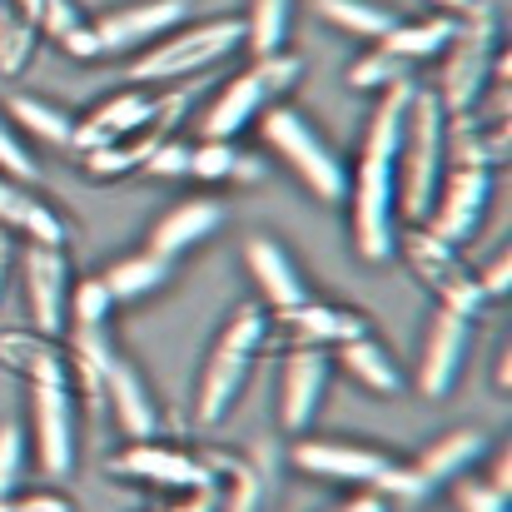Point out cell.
I'll list each match as a JSON object with an SVG mask.
<instances>
[{"label":"cell","mask_w":512,"mask_h":512,"mask_svg":"<svg viewBox=\"0 0 512 512\" xmlns=\"http://www.w3.org/2000/svg\"><path fill=\"white\" fill-rule=\"evenodd\" d=\"M413 100V80L373 95V115L363 130V150L358 165L348 170V234H353V254L363 264H383L393 259V239H398V145H403V115Z\"/></svg>","instance_id":"1"},{"label":"cell","mask_w":512,"mask_h":512,"mask_svg":"<svg viewBox=\"0 0 512 512\" xmlns=\"http://www.w3.org/2000/svg\"><path fill=\"white\" fill-rule=\"evenodd\" d=\"M214 498H219V512H264V473L244 458H234L219 483H214Z\"/></svg>","instance_id":"34"},{"label":"cell","mask_w":512,"mask_h":512,"mask_svg":"<svg viewBox=\"0 0 512 512\" xmlns=\"http://www.w3.org/2000/svg\"><path fill=\"white\" fill-rule=\"evenodd\" d=\"M488 433L483 428H448V433H438L428 448H423V458L413 463L418 473H423V483L428 488H443V483H458V478H468V468L473 463H483L488 458Z\"/></svg>","instance_id":"25"},{"label":"cell","mask_w":512,"mask_h":512,"mask_svg":"<svg viewBox=\"0 0 512 512\" xmlns=\"http://www.w3.org/2000/svg\"><path fill=\"white\" fill-rule=\"evenodd\" d=\"M264 179V160H254V155H234V174H229V184H259Z\"/></svg>","instance_id":"47"},{"label":"cell","mask_w":512,"mask_h":512,"mask_svg":"<svg viewBox=\"0 0 512 512\" xmlns=\"http://www.w3.org/2000/svg\"><path fill=\"white\" fill-rule=\"evenodd\" d=\"M393 254H398L403 269L433 294L438 309L463 314V319H478V314L488 309V299H483V289H478V274L463 264V254H458L453 244H443L438 234H428L423 224H398Z\"/></svg>","instance_id":"8"},{"label":"cell","mask_w":512,"mask_h":512,"mask_svg":"<svg viewBox=\"0 0 512 512\" xmlns=\"http://www.w3.org/2000/svg\"><path fill=\"white\" fill-rule=\"evenodd\" d=\"M269 329H274V314L264 304H254V299L239 304L219 324V334H214L209 353H204L199 383H194V423L204 433H214V428H224L234 418V408H239V398H244L259 358H264Z\"/></svg>","instance_id":"2"},{"label":"cell","mask_w":512,"mask_h":512,"mask_svg":"<svg viewBox=\"0 0 512 512\" xmlns=\"http://www.w3.org/2000/svg\"><path fill=\"white\" fill-rule=\"evenodd\" d=\"M115 299L105 289V279H75L70 284V309H65V329H110Z\"/></svg>","instance_id":"35"},{"label":"cell","mask_w":512,"mask_h":512,"mask_svg":"<svg viewBox=\"0 0 512 512\" xmlns=\"http://www.w3.org/2000/svg\"><path fill=\"white\" fill-rule=\"evenodd\" d=\"M0 512H75V498H65L60 488H40V493H10V498H0Z\"/></svg>","instance_id":"43"},{"label":"cell","mask_w":512,"mask_h":512,"mask_svg":"<svg viewBox=\"0 0 512 512\" xmlns=\"http://www.w3.org/2000/svg\"><path fill=\"white\" fill-rule=\"evenodd\" d=\"M105 413L115 418L120 438H155L160 433V403L150 398L145 373L115 353L110 373H105Z\"/></svg>","instance_id":"21"},{"label":"cell","mask_w":512,"mask_h":512,"mask_svg":"<svg viewBox=\"0 0 512 512\" xmlns=\"http://www.w3.org/2000/svg\"><path fill=\"white\" fill-rule=\"evenodd\" d=\"M244 269H249V279L259 289V304L269 314H284V309H294V304L309 299V279H304L299 259L274 234H254L244 244Z\"/></svg>","instance_id":"18"},{"label":"cell","mask_w":512,"mask_h":512,"mask_svg":"<svg viewBox=\"0 0 512 512\" xmlns=\"http://www.w3.org/2000/svg\"><path fill=\"white\" fill-rule=\"evenodd\" d=\"M100 279H105V289H110L115 304H145L150 294H160L174 279V259H160L155 249H140V254L115 259Z\"/></svg>","instance_id":"28"},{"label":"cell","mask_w":512,"mask_h":512,"mask_svg":"<svg viewBox=\"0 0 512 512\" xmlns=\"http://www.w3.org/2000/svg\"><path fill=\"white\" fill-rule=\"evenodd\" d=\"M25 468H30V438H25V428L15 418H5L0 423V498L20 493Z\"/></svg>","instance_id":"37"},{"label":"cell","mask_w":512,"mask_h":512,"mask_svg":"<svg viewBox=\"0 0 512 512\" xmlns=\"http://www.w3.org/2000/svg\"><path fill=\"white\" fill-rule=\"evenodd\" d=\"M314 10H319V20H329L334 30L343 35H353V40H383L393 25H398V15L388 10V5H378V0H314Z\"/></svg>","instance_id":"30"},{"label":"cell","mask_w":512,"mask_h":512,"mask_svg":"<svg viewBox=\"0 0 512 512\" xmlns=\"http://www.w3.org/2000/svg\"><path fill=\"white\" fill-rule=\"evenodd\" d=\"M60 50H65L70 60H85V65H90V60H105V50H100V35H95V25H90V20H85V25H75V30L60 40Z\"/></svg>","instance_id":"44"},{"label":"cell","mask_w":512,"mask_h":512,"mask_svg":"<svg viewBox=\"0 0 512 512\" xmlns=\"http://www.w3.org/2000/svg\"><path fill=\"white\" fill-rule=\"evenodd\" d=\"M299 75H304V60L294 50L259 55L249 70H239L234 80H224V90L204 105L199 140H234V135H244L274 105V95H284V90L299 85Z\"/></svg>","instance_id":"7"},{"label":"cell","mask_w":512,"mask_h":512,"mask_svg":"<svg viewBox=\"0 0 512 512\" xmlns=\"http://www.w3.org/2000/svg\"><path fill=\"white\" fill-rule=\"evenodd\" d=\"M184 20H189V0H125V5L100 10L90 25H95L105 55H135Z\"/></svg>","instance_id":"15"},{"label":"cell","mask_w":512,"mask_h":512,"mask_svg":"<svg viewBox=\"0 0 512 512\" xmlns=\"http://www.w3.org/2000/svg\"><path fill=\"white\" fill-rule=\"evenodd\" d=\"M498 35H503V20H498V5L493 0H478L468 15H458L453 40L443 50V75H438V90H433V100L443 105V115L478 110V100L493 85V60L503 50Z\"/></svg>","instance_id":"6"},{"label":"cell","mask_w":512,"mask_h":512,"mask_svg":"<svg viewBox=\"0 0 512 512\" xmlns=\"http://www.w3.org/2000/svg\"><path fill=\"white\" fill-rule=\"evenodd\" d=\"M140 170L150 174V179H189V145L174 140V135H165V140L145 155Z\"/></svg>","instance_id":"41"},{"label":"cell","mask_w":512,"mask_h":512,"mask_svg":"<svg viewBox=\"0 0 512 512\" xmlns=\"http://www.w3.org/2000/svg\"><path fill=\"white\" fill-rule=\"evenodd\" d=\"M493 174L498 170H483V165H448L443 170V184L423 214V229L438 234L443 244L463 249L478 224L488 219V204H493Z\"/></svg>","instance_id":"11"},{"label":"cell","mask_w":512,"mask_h":512,"mask_svg":"<svg viewBox=\"0 0 512 512\" xmlns=\"http://www.w3.org/2000/svg\"><path fill=\"white\" fill-rule=\"evenodd\" d=\"M498 393H512V353H498Z\"/></svg>","instance_id":"50"},{"label":"cell","mask_w":512,"mask_h":512,"mask_svg":"<svg viewBox=\"0 0 512 512\" xmlns=\"http://www.w3.org/2000/svg\"><path fill=\"white\" fill-rule=\"evenodd\" d=\"M35 45H40L35 20L25 10H15L10 0H0V80L25 75V65L35 60Z\"/></svg>","instance_id":"32"},{"label":"cell","mask_w":512,"mask_h":512,"mask_svg":"<svg viewBox=\"0 0 512 512\" xmlns=\"http://www.w3.org/2000/svg\"><path fill=\"white\" fill-rule=\"evenodd\" d=\"M5 120H10L15 130L35 135L40 145H55V150L70 155L75 115H70L65 105H55V100H45V95H10V100H5Z\"/></svg>","instance_id":"29"},{"label":"cell","mask_w":512,"mask_h":512,"mask_svg":"<svg viewBox=\"0 0 512 512\" xmlns=\"http://www.w3.org/2000/svg\"><path fill=\"white\" fill-rule=\"evenodd\" d=\"M234 50H244V25L239 15H209V20H184L170 35H160L155 45L130 55V75L145 90H174L189 85L194 75L224 65Z\"/></svg>","instance_id":"3"},{"label":"cell","mask_w":512,"mask_h":512,"mask_svg":"<svg viewBox=\"0 0 512 512\" xmlns=\"http://www.w3.org/2000/svg\"><path fill=\"white\" fill-rule=\"evenodd\" d=\"M403 80H413V65H403L398 55H388L378 40L348 65V85H353L358 95H383V90H393V85H403Z\"/></svg>","instance_id":"33"},{"label":"cell","mask_w":512,"mask_h":512,"mask_svg":"<svg viewBox=\"0 0 512 512\" xmlns=\"http://www.w3.org/2000/svg\"><path fill=\"white\" fill-rule=\"evenodd\" d=\"M428 10H443V15H468L478 0H423Z\"/></svg>","instance_id":"49"},{"label":"cell","mask_w":512,"mask_h":512,"mask_svg":"<svg viewBox=\"0 0 512 512\" xmlns=\"http://www.w3.org/2000/svg\"><path fill=\"white\" fill-rule=\"evenodd\" d=\"M448 165H483L503 170L508 165V120L503 115H448Z\"/></svg>","instance_id":"23"},{"label":"cell","mask_w":512,"mask_h":512,"mask_svg":"<svg viewBox=\"0 0 512 512\" xmlns=\"http://www.w3.org/2000/svg\"><path fill=\"white\" fill-rule=\"evenodd\" d=\"M334 363H339L363 393H373V398H398V393L408 388V373L398 368V358L373 339V334L339 343V348H334Z\"/></svg>","instance_id":"26"},{"label":"cell","mask_w":512,"mask_h":512,"mask_svg":"<svg viewBox=\"0 0 512 512\" xmlns=\"http://www.w3.org/2000/svg\"><path fill=\"white\" fill-rule=\"evenodd\" d=\"M468 353H473V319L463 314H448L438 309V319L428 324V339L418 353V373H413V388L423 398H448L468 368Z\"/></svg>","instance_id":"16"},{"label":"cell","mask_w":512,"mask_h":512,"mask_svg":"<svg viewBox=\"0 0 512 512\" xmlns=\"http://www.w3.org/2000/svg\"><path fill=\"white\" fill-rule=\"evenodd\" d=\"M289 463L314 478V483H343V488H373L388 473V453L368 443H343V438H289Z\"/></svg>","instance_id":"14"},{"label":"cell","mask_w":512,"mask_h":512,"mask_svg":"<svg viewBox=\"0 0 512 512\" xmlns=\"http://www.w3.org/2000/svg\"><path fill=\"white\" fill-rule=\"evenodd\" d=\"M10 5H15V10H25L30 20H35V10H40V0H10Z\"/></svg>","instance_id":"51"},{"label":"cell","mask_w":512,"mask_h":512,"mask_svg":"<svg viewBox=\"0 0 512 512\" xmlns=\"http://www.w3.org/2000/svg\"><path fill=\"white\" fill-rule=\"evenodd\" d=\"M30 453L45 478H70L80 463V403L75 388H30Z\"/></svg>","instance_id":"10"},{"label":"cell","mask_w":512,"mask_h":512,"mask_svg":"<svg viewBox=\"0 0 512 512\" xmlns=\"http://www.w3.org/2000/svg\"><path fill=\"white\" fill-rule=\"evenodd\" d=\"M478 289H483V299H488V304H493V299H503V294L512 289V254L508 249H503L483 274H478Z\"/></svg>","instance_id":"45"},{"label":"cell","mask_w":512,"mask_h":512,"mask_svg":"<svg viewBox=\"0 0 512 512\" xmlns=\"http://www.w3.org/2000/svg\"><path fill=\"white\" fill-rule=\"evenodd\" d=\"M105 478L115 483H140V488H155V493H189V488H214V478L204 473L199 453L189 448H174L155 438H125V448H115L105 458Z\"/></svg>","instance_id":"9"},{"label":"cell","mask_w":512,"mask_h":512,"mask_svg":"<svg viewBox=\"0 0 512 512\" xmlns=\"http://www.w3.org/2000/svg\"><path fill=\"white\" fill-rule=\"evenodd\" d=\"M234 140H199V145H189V179H199V184H229V174H234Z\"/></svg>","instance_id":"38"},{"label":"cell","mask_w":512,"mask_h":512,"mask_svg":"<svg viewBox=\"0 0 512 512\" xmlns=\"http://www.w3.org/2000/svg\"><path fill=\"white\" fill-rule=\"evenodd\" d=\"M373 493H378L388 508H418V503H428V493H433V488L423 483V473H418L413 463H398V458H393V463H388V473L373 483Z\"/></svg>","instance_id":"36"},{"label":"cell","mask_w":512,"mask_h":512,"mask_svg":"<svg viewBox=\"0 0 512 512\" xmlns=\"http://www.w3.org/2000/svg\"><path fill=\"white\" fill-rule=\"evenodd\" d=\"M0 229L15 234L20 244H50V249L70 244V219L10 174H0Z\"/></svg>","instance_id":"20"},{"label":"cell","mask_w":512,"mask_h":512,"mask_svg":"<svg viewBox=\"0 0 512 512\" xmlns=\"http://www.w3.org/2000/svg\"><path fill=\"white\" fill-rule=\"evenodd\" d=\"M15 274L25 289V309H30V329L65 339V309H70V254L50 249V244H20L15 249Z\"/></svg>","instance_id":"12"},{"label":"cell","mask_w":512,"mask_h":512,"mask_svg":"<svg viewBox=\"0 0 512 512\" xmlns=\"http://www.w3.org/2000/svg\"><path fill=\"white\" fill-rule=\"evenodd\" d=\"M15 234H5L0 229V304H5V294H10V279H15Z\"/></svg>","instance_id":"46"},{"label":"cell","mask_w":512,"mask_h":512,"mask_svg":"<svg viewBox=\"0 0 512 512\" xmlns=\"http://www.w3.org/2000/svg\"><path fill=\"white\" fill-rule=\"evenodd\" d=\"M0 174H10V179H20V184H35L40 179V165H35V155L25 150V140H20V130L5 120V110H0Z\"/></svg>","instance_id":"39"},{"label":"cell","mask_w":512,"mask_h":512,"mask_svg":"<svg viewBox=\"0 0 512 512\" xmlns=\"http://www.w3.org/2000/svg\"><path fill=\"white\" fill-rule=\"evenodd\" d=\"M224 229V204L219 199H179L174 209H165L160 219H155V229H150V239H145V249H155L160 259H184V254H194L204 239H214Z\"/></svg>","instance_id":"22"},{"label":"cell","mask_w":512,"mask_h":512,"mask_svg":"<svg viewBox=\"0 0 512 512\" xmlns=\"http://www.w3.org/2000/svg\"><path fill=\"white\" fill-rule=\"evenodd\" d=\"M453 498H458V512H508V493L493 488V483L458 478V483H453Z\"/></svg>","instance_id":"42"},{"label":"cell","mask_w":512,"mask_h":512,"mask_svg":"<svg viewBox=\"0 0 512 512\" xmlns=\"http://www.w3.org/2000/svg\"><path fill=\"white\" fill-rule=\"evenodd\" d=\"M0 373L30 388H70V348L40 329H0Z\"/></svg>","instance_id":"17"},{"label":"cell","mask_w":512,"mask_h":512,"mask_svg":"<svg viewBox=\"0 0 512 512\" xmlns=\"http://www.w3.org/2000/svg\"><path fill=\"white\" fill-rule=\"evenodd\" d=\"M329 383H334V353L329 348H289L284 353L279 403H274L284 438H304L319 423L324 398H329Z\"/></svg>","instance_id":"13"},{"label":"cell","mask_w":512,"mask_h":512,"mask_svg":"<svg viewBox=\"0 0 512 512\" xmlns=\"http://www.w3.org/2000/svg\"><path fill=\"white\" fill-rule=\"evenodd\" d=\"M90 15L80 10V0H40V10H35V30H40V40H65L75 25H85Z\"/></svg>","instance_id":"40"},{"label":"cell","mask_w":512,"mask_h":512,"mask_svg":"<svg viewBox=\"0 0 512 512\" xmlns=\"http://www.w3.org/2000/svg\"><path fill=\"white\" fill-rule=\"evenodd\" d=\"M239 25H244V45L254 50V60H259V55H274V50H284V40H289L294 0H249V10L239 15Z\"/></svg>","instance_id":"31"},{"label":"cell","mask_w":512,"mask_h":512,"mask_svg":"<svg viewBox=\"0 0 512 512\" xmlns=\"http://www.w3.org/2000/svg\"><path fill=\"white\" fill-rule=\"evenodd\" d=\"M259 140L274 160H284V170L294 174L319 204H343L348 194V165L343 155L314 130L309 115H299L294 105H269L259 120Z\"/></svg>","instance_id":"5"},{"label":"cell","mask_w":512,"mask_h":512,"mask_svg":"<svg viewBox=\"0 0 512 512\" xmlns=\"http://www.w3.org/2000/svg\"><path fill=\"white\" fill-rule=\"evenodd\" d=\"M343 512H393V508H388V503H383L373 488H363L358 498H348V508H343Z\"/></svg>","instance_id":"48"},{"label":"cell","mask_w":512,"mask_h":512,"mask_svg":"<svg viewBox=\"0 0 512 512\" xmlns=\"http://www.w3.org/2000/svg\"><path fill=\"white\" fill-rule=\"evenodd\" d=\"M65 348H70V388H75V398H85L90 413H105V373L115 363L110 329H65Z\"/></svg>","instance_id":"24"},{"label":"cell","mask_w":512,"mask_h":512,"mask_svg":"<svg viewBox=\"0 0 512 512\" xmlns=\"http://www.w3.org/2000/svg\"><path fill=\"white\" fill-rule=\"evenodd\" d=\"M448 170V115L433 100V90L413 85L408 115H403V145H398V224H423L438 184Z\"/></svg>","instance_id":"4"},{"label":"cell","mask_w":512,"mask_h":512,"mask_svg":"<svg viewBox=\"0 0 512 512\" xmlns=\"http://www.w3.org/2000/svg\"><path fill=\"white\" fill-rule=\"evenodd\" d=\"M274 319H279V329L289 334V348H329V353H334L339 343L373 334L368 314H358V309H348V304H319L314 294H309L304 304L274 314Z\"/></svg>","instance_id":"19"},{"label":"cell","mask_w":512,"mask_h":512,"mask_svg":"<svg viewBox=\"0 0 512 512\" xmlns=\"http://www.w3.org/2000/svg\"><path fill=\"white\" fill-rule=\"evenodd\" d=\"M453 25H458V15H443V10H428V15H418V20H403L398 15V25L378 40L388 55H398L403 65H423V60H438L443 50H448V40H453Z\"/></svg>","instance_id":"27"}]
</instances>
